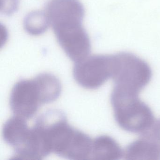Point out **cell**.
<instances>
[{
	"label": "cell",
	"instance_id": "obj_1",
	"mask_svg": "<svg viewBox=\"0 0 160 160\" xmlns=\"http://www.w3.org/2000/svg\"><path fill=\"white\" fill-rule=\"evenodd\" d=\"M44 12L58 42L67 56L75 62L88 57L90 40L82 26L85 10L80 2L50 0Z\"/></svg>",
	"mask_w": 160,
	"mask_h": 160
},
{
	"label": "cell",
	"instance_id": "obj_11",
	"mask_svg": "<svg viewBox=\"0 0 160 160\" xmlns=\"http://www.w3.org/2000/svg\"><path fill=\"white\" fill-rule=\"evenodd\" d=\"M146 133L151 136L160 145V119L154 122L150 130Z\"/></svg>",
	"mask_w": 160,
	"mask_h": 160
},
{
	"label": "cell",
	"instance_id": "obj_3",
	"mask_svg": "<svg viewBox=\"0 0 160 160\" xmlns=\"http://www.w3.org/2000/svg\"><path fill=\"white\" fill-rule=\"evenodd\" d=\"M115 66L112 79L114 87L139 94L151 79L152 72L144 60L132 53L115 54Z\"/></svg>",
	"mask_w": 160,
	"mask_h": 160
},
{
	"label": "cell",
	"instance_id": "obj_9",
	"mask_svg": "<svg viewBox=\"0 0 160 160\" xmlns=\"http://www.w3.org/2000/svg\"><path fill=\"white\" fill-rule=\"evenodd\" d=\"M42 96L43 104L56 101L60 95L62 86L59 80L49 73H42L35 78Z\"/></svg>",
	"mask_w": 160,
	"mask_h": 160
},
{
	"label": "cell",
	"instance_id": "obj_10",
	"mask_svg": "<svg viewBox=\"0 0 160 160\" xmlns=\"http://www.w3.org/2000/svg\"><path fill=\"white\" fill-rule=\"evenodd\" d=\"M24 25L26 31L33 35L42 34L50 26L44 11L30 13L25 18Z\"/></svg>",
	"mask_w": 160,
	"mask_h": 160
},
{
	"label": "cell",
	"instance_id": "obj_8",
	"mask_svg": "<svg viewBox=\"0 0 160 160\" xmlns=\"http://www.w3.org/2000/svg\"><path fill=\"white\" fill-rule=\"evenodd\" d=\"M123 153L121 147L113 138L101 135L92 140L90 160H119L123 157Z\"/></svg>",
	"mask_w": 160,
	"mask_h": 160
},
{
	"label": "cell",
	"instance_id": "obj_4",
	"mask_svg": "<svg viewBox=\"0 0 160 160\" xmlns=\"http://www.w3.org/2000/svg\"><path fill=\"white\" fill-rule=\"evenodd\" d=\"M115 66V54L88 56L76 62L73 75L75 80L81 87L96 89L112 78Z\"/></svg>",
	"mask_w": 160,
	"mask_h": 160
},
{
	"label": "cell",
	"instance_id": "obj_7",
	"mask_svg": "<svg viewBox=\"0 0 160 160\" xmlns=\"http://www.w3.org/2000/svg\"><path fill=\"white\" fill-rule=\"evenodd\" d=\"M142 137L130 143L124 151L126 160H160V145L151 136Z\"/></svg>",
	"mask_w": 160,
	"mask_h": 160
},
{
	"label": "cell",
	"instance_id": "obj_2",
	"mask_svg": "<svg viewBox=\"0 0 160 160\" xmlns=\"http://www.w3.org/2000/svg\"><path fill=\"white\" fill-rule=\"evenodd\" d=\"M111 103L116 122L127 132L144 134L155 122L152 110L139 99L138 94L114 87Z\"/></svg>",
	"mask_w": 160,
	"mask_h": 160
},
{
	"label": "cell",
	"instance_id": "obj_5",
	"mask_svg": "<svg viewBox=\"0 0 160 160\" xmlns=\"http://www.w3.org/2000/svg\"><path fill=\"white\" fill-rule=\"evenodd\" d=\"M42 105V95L35 78L20 80L14 86L10 105L15 116L28 119L36 114Z\"/></svg>",
	"mask_w": 160,
	"mask_h": 160
},
{
	"label": "cell",
	"instance_id": "obj_6",
	"mask_svg": "<svg viewBox=\"0 0 160 160\" xmlns=\"http://www.w3.org/2000/svg\"><path fill=\"white\" fill-rule=\"evenodd\" d=\"M2 135L5 142L14 149V158L29 159L32 131L25 119L16 116L10 118L3 125Z\"/></svg>",
	"mask_w": 160,
	"mask_h": 160
}]
</instances>
